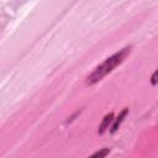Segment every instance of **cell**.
<instances>
[{
	"instance_id": "1",
	"label": "cell",
	"mask_w": 158,
	"mask_h": 158,
	"mask_svg": "<svg viewBox=\"0 0 158 158\" xmlns=\"http://www.w3.org/2000/svg\"><path fill=\"white\" fill-rule=\"evenodd\" d=\"M132 46H126L122 49H120L118 52L114 53L112 56H110L109 58H106L104 62H101L86 78L85 83L86 85H94L98 81H100L104 77H106L107 74H110L116 67H118L131 53Z\"/></svg>"
},
{
	"instance_id": "4",
	"label": "cell",
	"mask_w": 158,
	"mask_h": 158,
	"mask_svg": "<svg viewBox=\"0 0 158 158\" xmlns=\"http://www.w3.org/2000/svg\"><path fill=\"white\" fill-rule=\"evenodd\" d=\"M110 153V148H101L96 152H94L91 156H89L88 158H106V156Z\"/></svg>"
},
{
	"instance_id": "3",
	"label": "cell",
	"mask_w": 158,
	"mask_h": 158,
	"mask_svg": "<svg viewBox=\"0 0 158 158\" xmlns=\"http://www.w3.org/2000/svg\"><path fill=\"white\" fill-rule=\"evenodd\" d=\"M128 112H130V110H128L127 107H125V109L118 114V116L115 117V120H114V122H112V125H111V127H110V132H111V133H115V132L118 131L121 123L123 122V120H125V117L128 115Z\"/></svg>"
},
{
	"instance_id": "2",
	"label": "cell",
	"mask_w": 158,
	"mask_h": 158,
	"mask_svg": "<svg viewBox=\"0 0 158 158\" xmlns=\"http://www.w3.org/2000/svg\"><path fill=\"white\" fill-rule=\"evenodd\" d=\"M114 120H115V115H114V112H109V114H106V115L102 117V120H101V122H100V125H99L98 133H99V135H104V133L109 130V127L112 125Z\"/></svg>"
},
{
	"instance_id": "5",
	"label": "cell",
	"mask_w": 158,
	"mask_h": 158,
	"mask_svg": "<svg viewBox=\"0 0 158 158\" xmlns=\"http://www.w3.org/2000/svg\"><path fill=\"white\" fill-rule=\"evenodd\" d=\"M151 84L152 85H157L158 84V69H156L153 72V74L151 75Z\"/></svg>"
}]
</instances>
